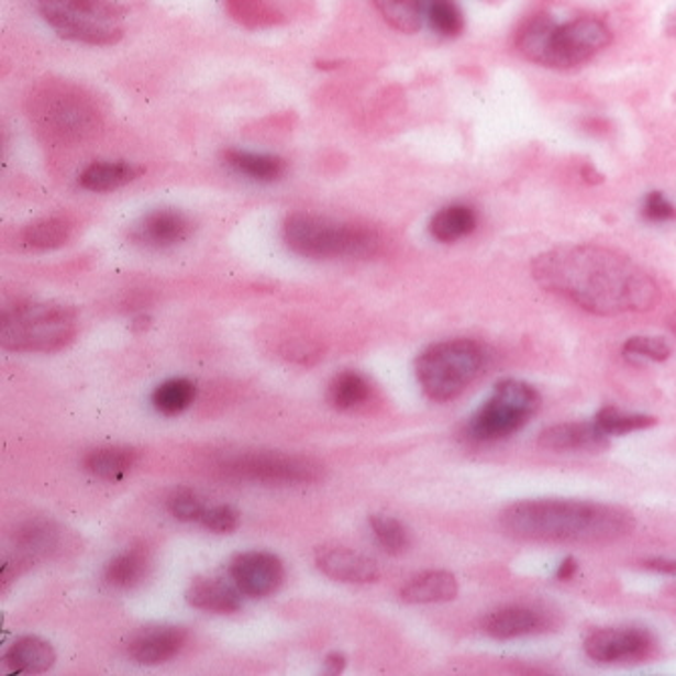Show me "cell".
<instances>
[{
  "label": "cell",
  "mask_w": 676,
  "mask_h": 676,
  "mask_svg": "<svg viewBox=\"0 0 676 676\" xmlns=\"http://www.w3.org/2000/svg\"><path fill=\"white\" fill-rule=\"evenodd\" d=\"M622 353L629 361L663 363L671 356V344L661 336H632L622 346Z\"/></svg>",
  "instance_id": "34"
},
{
  "label": "cell",
  "mask_w": 676,
  "mask_h": 676,
  "mask_svg": "<svg viewBox=\"0 0 676 676\" xmlns=\"http://www.w3.org/2000/svg\"><path fill=\"white\" fill-rule=\"evenodd\" d=\"M188 642V632L174 624H157L137 630L131 636L130 656L140 665H162L171 661Z\"/></svg>",
  "instance_id": "13"
},
{
  "label": "cell",
  "mask_w": 676,
  "mask_h": 676,
  "mask_svg": "<svg viewBox=\"0 0 676 676\" xmlns=\"http://www.w3.org/2000/svg\"><path fill=\"white\" fill-rule=\"evenodd\" d=\"M149 568V556L143 547H130L111 559L106 568V580L113 588L128 590L143 580Z\"/></svg>",
  "instance_id": "25"
},
{
  "label": "cell",
  "mask_w": 676,
  "mask_h": 676,
  "mask_svg": "<svg viewBox=\"0 0 676 676\" xmlns=\"http://www.w3.org/2000/svg\"><path fill=\"white\" fill-rule=\"evenodd\" d=\"M282 236L288 248L304 258H367L380 246L377 232L363 225L341 224L329 218L292 214L286 218Z\"/></svg>",
  "instance_id": "6"
},
{
  "label": "cell",
  "mask_w": 676,
  "mask_h": 676,
  "mask_svg": "<svg viewBox=\"0 0 676 676\" xmlns=\"http://www.w3.org/2000/svg\"><path fill=\"white\" fill-rule=\"evenodd\" d=\"M428 21L443 36L462 35L465 29L462 9L455 0H429Z\"/></svg>",
  "instance_id": "33"
},
{
  "label": "cell",
  "mask_w": 676,
  "mask_h": 676,
  "mask_svg": "<svg viewBox=\"0 0 676 676\" xmlns=\"http://www.w3.org/2000/svg\"><path fill=\"white\" fill-rule=\"evenodd\" d=\"M608 435L594 421L590 423H559L544 429L540 445L550 451H598L608 445Z\"/></svg>",
  "instance_id": "17"
},
{
  "label": "cell",
  "mask_w": 676,
  "mask_h": 676,
  "mask_svg": "<svg viewBox=\"0 0 676 676\" xmlns=\"http://www.w3.org/2000/svg\"><path fill=\"white\" fill-rule=\"evenodd\" d=\"M317 568L324 576L346 584H370L379 580L377 562L343 546H324L314 556Z\"/></svg>",
  "instance_id": "14"
},
{
  "label": "cell",
  "mask_w": 676,
  "mask_h": 676,
  "mask_svg": "<svg viewBox=\"0 0 676 676\" xmlns=\"http://www.w3.org/2000/svg\"><path fill=\"white\" fill-rule=\"evenodd\" d=\"M57 661L55 649L43 639L24 636L12 644L4 654V665L16 675H41L53 668Z\"/></svg>",
  "instance_id": "20"
},
{
  "label": "cell",
  "mask_w": 676,
  "mask_h": 676,
  "mask_svg": "<svg viewBox=\"0 0 676 676\" xmlns=\"http://www.w3.org/2000/svg\"><path fill=\"white\" fill-rule=\"evenodd\" d=\"M77 331L75 310L57 302H19L0 317V344L14 353H55Z\"/></svg>",
  "instance_id": "4"
},
{
  "label": "cell",
  "mask_w": 676,
  "mask_h": 676,
  "mask_svg": "<svg viewBox=\"0 0 676 676\" xmlns=\"http://www.w3.org/2000/svg\"><path fill=\"white\" fill-rule=\"evenodd\" d=\"M654 636L642 627H606L584 641V653L598 665L641 663L654 653Z\"/></svg>",
  "instance_id": "11"
},
{
  "label": "cell",
  "mask_w": 676,
  "mask_h": 676,
  "mask_svg": "<svg viewBox=\"0 0 676 676\" xmlns=\"http://www.w3.org/2000/svg\"><path fill=\"white\" fill-rule=\"evenodd\" d=\"M457 578L445 569H429L413 576L401 590V600L407 605H440L457 598Z\"/></svg>",
  "instance_id": "18"
},
{
  "label": "cell",
  "mask_w": 676,
  "mask_h": 676,
  "mask_svg": "<svg viewBox=\"0 0 676 676\" xmlns=\"http://www.w3.org/2000/svg\"><path fill=\"white\" fill-rule=\"evenodd\" d=\"M477 225V214L474 208L465 206V203H453L445 206L437 214L431 218L429 232L435 240H440L443 244L457 242L462 237L469 236Z\"/></svg>",
  "instance_id": "22"
},
{
  "label": "cell",
  "mask_w": 676,
  "mask_h": 676,
  "mask_svg": "<svg viewBox=\"0 0 676 676\" xmlns=\"http://www.w3.org/2000/svg\"><path fill=\"white\" fill-rule=\"evenodd\" d=\"M370 528H373V534L377 538L379 546L383 547L387 554L399 556V554H403L405 550L411 544L409 530H407L403 522H399L397 518L383 516V513H375V516H370Z\"/></svg>",
  "instance_id": "32"
},
{
  "label": "cell",
  "mask_w": 676,
  "mask_h": 676,
  "mask_svg": "<svg viewBox=\"0 0 676 676\" xmlns=\"http://www.w3.org/2000/svg\"><path fill=\"white\" fill-rule=\"evenodd\" d=\"M506 534L547 544H606L634 528L632 513L584 499H525L499 518Z\"/></svg>",
  "instance_id": "2"
},
{
  "label": "cell",
  "mask_w": 676,
  "mask_h": 676,
  "mask_svg": "<svg viewBox=\"0 0 676 676\" xmlns=\"http://www.w3.org/2000/svg\"><path fill=\"white\" fill-rule=\"evenodd\" d=\"M140 176V169L128 162H96L79 176L81 188L89 191H111L128 186Z\"/></svg>",
  "instance_id": "23"
},
{
  "label": "cell",
  "mask_w": 676,
  "mask_h": 676,
  "mask_svg": "<svg viewBox=\"0 0 676 676\" xmlns=\"http://www.w3.org/2000/svg\"><path fill=\"white\" fill-rule=\"evenodd\" d=\"M242 592L236 584H228L218 578H196L191 581L186 600L188 605L214 614H234L242 606Z\"/></svg>",
  "instance_id": "19"
},
{
  "label": "cell",
  "mask_w": 676,
  "mask_h": 676,
  "mask_svg": "<svg viewBox=\"0 0 676 676\" xmlns=\"http://www.w3.org/2000/svg\"><path fill=\"white\" fill-rule=\"evenodd\" d=\"M232 19L248 29L273 26L282 19L273 0H224Z\"/></svg>",
  "instance_id": "29"
},
{
  "label": "cell",
  "mask_w": 676,
  "mask_h": 676,
  "mask_svg": "<svg viewBox=\"0 0 676 676\" xmlns=\"http://www.w3.org/2000/svg\"><path fill=\"white\" fill-rule=\"evenodd\" d=\"M191 220L174 208H162L143 215L135 224L131 237L149 248H167L190 236Z\"/></svg>",
  "instance_id": "15"
},
{
  "label": "cell",
  "mask_w": 676,
  "mask_h": 676,
  "mask_svg": "<svg viewBox=\"0 0 676 676\" xmlns=\"http://www.w3.org/2000/svg\"><path fill=\"white\" fill-rule=\"evenodd\" d=\"M69 236H71V225L60 218H43L23 230L24 244L35 250L59 248Z\"/></svg>",
  "instance_id": "28"
},
{
  "label": "cell",
  "mask_w": 676,
  "mask_h": 676,
  "mask_svg": "<svg viewBox=\"0 0 676 676\" xmlns=\"http://www.w3.org/2000/svg\"><path fill=\"white\" fill-rule=\"evenodd\" d=\"M225 474L240 479L278 484V486H298L319 481L322 474L321 463L312 462L298 455H285L274 451H252L242 453L222 463Z\"/></svg>",
  "instance_id": "10"
},
{
  "label": "cell",
  "mask_w": 676,
  "mask_h": 676,
  "mask_svg": "<svg viewBox=\"0 0 676 676\" xmlns=\"http://www.w3.org/2000/svg\"><path fill=\"white\" fill-rule=\"evenodd\" d=\"M594 423L602 429L608 437H620L634 431L653 428L656 425V419L642 413H622L617 407H605L596 413Z\"/></svg>",
  "instance_id": "31"
},
{
  "label": "cell",
  "mask_w": 676,
  "mask_h": 676,
  "mask_svg": "<svg viewBox=\"0 0 676 676\" xmlns=\"http://www.w3.org/2000/svg\"><path fill=\"white\" fill-rule=\"evenodd\" d=\"M167 510L179 522H200L203 511H206V506H203L202 498L196 491H191V489H176L167 498Z\"/></svg>",
  "instance_id": "36"
},
{
  "label": "cell",
  "mask_w": 676,
  "mask_h": 676,
  "mask_svg": "<svg viewBox=\"0 0 676 676\" xmlns=\"http://www.w3.org/2000/svg\"><path fill=\"white\" fill-rule=\"evenodd\" d=\"M540 392L530 383L499 380L491 397L467 423V435L475 441H499L518 433L538 413Z\"/></svg>",
  "instance_id": "8"
},
{
  "label": "cell",
  "mask_w": 676,
  "mask_h": 676,
  "mask_svg": "<svg viewBox=\"0 0 676 676\" xmlns=\"http://www.w3.org/2000/svg\"><path fill=\"white\" fill-rule=\"evenodd\" d=\"M370 397V383L356 370H344L334 377L329 389V399L336 409H355Z\"/></svg>",
  "instance_id": "27"
},
{
  "label": "cell",
  "mask_w": 676,
  "mask_h": 676,
  "mask_svg": "<svg viewBox=\"0 0 676 676\" xmlns=\"http://www.w3.org/2000/svg\"><path fill=\"white\" fill-rule=\"evenodd\" d=\"M380 16L401 33H417L428 19L429 0H373Z\"/></svg>",
  "instance_id": "26"
},
{
  "label": "cell",
  "mask_w": 676,
  "mask_h": 676,
  "mask_svg": "<svg viewBox=\"0 0 676 676\" xmlns=\"http://www.w3.org/2000/svg\"><path fill=\"white\" fill-rule=\"evenodd\" d=\"M225 164L236 169L237 174L258 181H276L286 171V162L278 155L252 154L242 149H230L224 154Z\"/></svg>",
  "instance_id": "24"
},
{
  "label": "cell",
  "mask_w": 676,
  "mask_h": 676,
  "mask_svg": "<svg viewBox=\"0 0 676 676\" xmlns=\"http://www.w3.org/2000/svg\"><path fill=\"white\" fill-rule=\"evenodd\" d=\"M343 654H331V656L326 658V673H331V675H339V673H343Z\"/></svg>",
  "instance_id": "41"
},
{
  "label": "cell",
  "mask_w": 676,
  "mask_h": 676,
  "mask_svg": "<svg viewBox=\"0 0 676 676\" xmlns=\"http://www.w3.org/2000/svg\"><path fill=\"white\" fill-rule=\"evenodd\" d=\"M666 33H671V35H676V9L675 11L668 14V19H666L665 24Z\"/></svg>",
  "instance_id": "42"
},
{
  "label": "cell",
  "mask_w": 676,
  "mask_h": 676,
  "mask_svg": "<svg viewBox=\"0 0 676 676\" xmlns=\"http://www.w3.org/2000/svg\"><path fill=\"white\" fill-rule=\"evenodd\" d=\"M36 118L60 140H84L99 128L93 101L69 85H53L36 97Z\"/></svg>",
  "instance_id": "9"
},
{
  "label": "cell",
  "mask_w": 676,
  "mask_h": 676,
  "mask_svg": "<svg viewBox=\"0 0 676 676\" xmlns=\"http://www.w3.org/2000/svg\"><path fill=\"white\" fill-rule=\"evenodd\" d=\"M642 566L646 569H653L656 574H668L676 576V559L671 558H651L642 562Z\"/></svg>",
  "instance_id": "39"
},
{
  "label": "cell",
  "mask_w": 676,
  "mask_h": 676,
  "mask_svg": "<svg viewBox=\"0 0 676 676\" xmlns=\"http://www.w3.org/2000/svg\"><path fill=\"white\" fill-rule=\"evenodd\" d=\"M230 576L244 596L264 598L282 586L285 564L270 552H244L232 559Z\"/></svg>",
  "instance_id": "12"
},
{
  "label": "cell",
  "mask_w": 676,
  "mask_h": 676,
  "mask_svg": "<svg viewBox=\"0 0 676 676\" xmlns=\"http://www.w3.org/2000/svg\"><path fill=\"white\" fill-rule=\"evenodd\" d=\"M481 629L496 641H511L544 632L547 629V618L542 610L532 606H503L484 618Z\"/></svg>",
  "instance_id": "16"
},
{
  "label": "cell",
  "mask_w": 676,
  "mask_h": 676,
  "mask_svg": "<svg viewBox=\"0 0 676 676\" xmlns=\"http://www.w3.org/2000/svg\"><path fill=\"white\" fill-rule=\"evenodd\" d=\"M55 542H57V530L43 520L24 523L19 532V544L26 554H43L48 547L55 546Z\"/></svg>",
  "instance_id": "35"
},
{
  "label": "cell",
  "mask_w": 676,
  "mask_h": 676,
  "mask_svg": "<svg viewBox=\"0 0 676 676\" xmlns=\"http://www.w3.org/2000/svg\"><path fill=\"white\" fill-rule=\"evenodd\" d=\"M38 11L69 41L108 47L123 36V9L111 0H38Z\"/></svg>",
  "instance_id": "7"
},
{
  "label": "cell",
  "mask_w": 676,
  "mask_h": 676,
  "mask_svg": "<svg viewBox=\"0 0 676 676\" xmlns=\"http://www.w3.org/2000/svg\"><path fill=\"white\" fill-rule=\"evenodd\" d=\"M200 522L210 532L230 534V532L236 530L237 523H240V516H237V511L232 506H212V508H206Z\"/></svg>",
  "instance_id": "37"
},
{
  "label": "cell",
  "mask_w": 676,
  "mask_h": 676,
  "mask_svg": "<svg viewBox=\"0 0 676 676\" xmlns=\"http://www.w3.org/2000/svg\"><path fill=\"white\" fill-rule=\"evenodd\" d=\"M487 348L472 339H451L431 344L415 363L419 387L431 401L445 403L462 395L484 375Z\"/></svg>",
  "instance_id": "5"
},
{
  "label": "cell",
  "mask_w": 676,
  "mask_h": 676,
  "mask_svg": "<svg viewBox=\"0 0 676 676\" xmlns=\"http://www.w3.org/2000/svg\"><path fill=\"white\" fill-rule=\"evenodd\" d=\"M578 572V562L568 556V558L562 559L558 564V569H556V578L558 580H569V578H574V574Z\"/></svg>",
  "instance_id": "40"
},
{
  "label": "cell",
  "mask_w": 676,
  "mask_h": 676,
  "mask_svg": "<svg viewBox=\"0 0 676 676\" xmlns=\"http://www.w3.org/2000/svg\"><path fill=\"white\" fill-rule=\"evenodd\" d=\"M140 462V453L131 447H99L84 457V467L91 475L108 481H118Z\"/></svg>",
  "instance_id": "21"
},
{
  "label": "cell",
  "mask_w": 676,
  "mask_h": 676,
  "mask_svg": "<svg viewBox=\"0 0 676 676\" xmlns=\"http://www.w3.org/2000/svg\"><path fill=\"white\" fill-rule=\"evenodd\" d=\"M196 399V385L190 379H169L154 391V407L164 415L184 413Z\"/></svg>",
  "instance_id": "30"
},
{
  "label": "cell",
  "mask_w": 676,
  "mask_h": 676,
  "mask_svg": "<svg viewBox=\"0 0 676 676\" xmlns=\"http://www.w3.org/2000/svg\"><path fill=\"white\" fill-rule=\"evenodd\" d=\"M612 33L598 19H576L558 24L550 14H535L523 24L516 48L523 57L552 69H569L592 59L608 47Z\"/></svg>",
  "instance_id": "3"
},
{
  "label": "cell",
  "mask_w": 676,
  "mask_h": 676,
  "mask_svg": "<svg viewBox=\"0 0 676 676\" xmlns=\"http://www.w3.org/2000/svg\"><path fill=\"white\" fill-rule=\"evenodd\" d=\"M642 215L654 222V224H665V222H675L676 220V206L668 202L663 191H651L644 203H642Z\"/></svg>",
  "instance_id": "38"
},
{
  "label": "cell",
  "mask_w": 676,
  "mask_h": 676,
  "mask_svg": "<svg viewBox=\"0 0 676 676\" xmlns=\"http://www.w3.org/2000/svg\"><path fill=\"white\" fill-rule=\"evenodd\" d=\"M535 282L598 317L653 309L658 285L642 266L618 250L569 244L547 250L532 262Z\"/></svg>",
  "instance_id": "1"
}]
</instances>
